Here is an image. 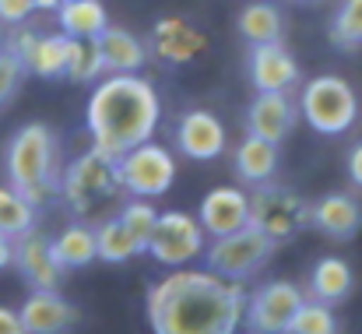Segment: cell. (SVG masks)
<instances>
[{"label": "cell", "mask_w": 362, "mask_h": 334, "mask_svg": "<svg viewBox=\"0 0 362 334\" xmlns=\"http://www.w3.org/2000/svg\"><path fill=\"white\" fill-rule=\"evenodd\" d=\"M246 296L215 271L173 267L148 292V324L155 334H236Z\"/></svg>", "instance_id": "obj_1"}, {"label": "cell", "mask_w": 362, "mask_h": 334, "mask_svg": "<svg viewBox=\"0 0 362 334\" xmlns=\"http://www.w3.org/2000/svg\"><path fill=\"white\" fill-rule=\"evenodd\" d=\"M162 120V103L151 81L137 74H113L95 85L85 123L92 134V151L106 162H117L130 148L151 141Z\"/></svg>", "instance_id": "obj_2"}, {"label": "cell", "mask_w": 362, "mask_h": 334, "mask_svg": "<svg viewBox=\"0 0 362 334\" xmlns=\"http://www.w3.org/2000/svg\"><path fill=\"white\" fill-rule=\"evenodd\" d=\"M7 180L11 187L32 205H46L53 194H60L57 176V137L46 123H25L11 144H7Z\"/></svg>", "instance_id": "obj_3"}, {"label": "cell", "mask_w": 362, "mask_h": 334, "mask_svg": "<svg viewBox=\"0 0 362 334\" xmlns=\"http://www.w3.org/2000/svg\"><path fill=\"white\" fill-rule=\"evenodd\" d=\"M303 120L317 130V134H327V137H338L345 134L356 116H359V99L352 92V85L338 74H317L306 81L303 88Z\"/></svg>", "instance_id": "obj_4"}, {"label": "cell", "mask_w": 362, "mask_h": 334, "mask_svg": "<svg viewBox=\"0 0 362 334\" xmlns=\"http://www.w3.org/2000/svg\"><path fill=\"white\" fill-rule=\"evenodd\" d=\"M274 257V243L257 229V225H243L229 236H218L211 246H204V260L208 271H215L226 282H246L257 271H264V264Z\"/></svg>", "instance_id": "obj_5"}, {"label": "cell", "mask_w": 362, "mask_h": 334, "mask_svg": "<svg viewBox=\"0 0 362 334\" xmlns=\"http://www.w3.org/2000/svg\"><path fill=\"white\" fill-rule=\"evenodd\" d=\"M117 190H120L117 162H106L95 151H85L81 159H74L67 166V173L60 176V194L81 219H88L95 208L110 205L117 197Z\"/></svg>", "instance_id": "obj_6"}, {"label": "cell", "mask_w": 362, "mask_h": 334, "mask_svg": "<svg viewBox=\"0 0 362 334\" xmlns=\"http://www.w3.org/2000/svg\"><path fill=\"white\" fill-rule=\"evenodd\" d=\"M306 222H310V205L303 197H296L292 190L260 183L250 194V225H257L274 246L292 239Z\"/></svg>", "instance_id": "obj_7"}, {"label": "cell", "mask_w": 362, "mask_h": 334, "mask_svg": "<svg viewBox=\"0 0 362 334\" xmlns=\"http://www.w3.org/2000/svg\"><path fill=\"white\" fill-rule=\"evenodd\" d=\"M117 180L134 197H162L176 180V162H173L169 148L144 141L117 159Z\"/></svg>", "instance_id": "obj_8"}, {"label": "cell", "mask_w": 362, "mask_h": 334, "mask_svg": "<svg viewBox=\"0 0 362 334\" xmlns=\"http://www.w3.org/2000/svg\"><path fill=\"white\" fill-rule=\"evenodd\" d=\"M144 253L165 267H187L194 257L204 253V229L187 212H162Z\"/></svg>", "instance_id": "obj_9"}, {"label": "cell", "mask_w": 362, "mask_h": 334, "mask_svg": "<svg viewBox=\"0 0 362 334\" xmlns=\"http://www.w3.org/2000/svg\"><path fill=\"white\" fill-rule=\"evenodd\" d=\"M303 306V292L292 282H267L260 285L243 310L246 331L250 334H288L292 317Z\"/></svg>", "instance_id": "obj_10"}, {"label": "cell", "mask_w": 362, "mask_h": 334, "mask_svg": "<svg viewBox=\"0 0 362 334\" xmlns=\"http://www.w3.org/2000/svg\"><path fill=\"white\" fill-rule=\"evenodd\" d=\"M25 334H71L78 328V306L67 303L57 289H32L18 310Z\"/></svg>", "instance_id": "obj_11"}, {"label": "cell", "mask_w": 362, "mask_h": 334, "mask_svg": "<svg viewBox=\"0 0 362 334\" xmlns=\"http://www.w3.org/2000/svg\"><path fill=\"white\" fill-rule=\"evenodd\" d=\"M11 264L21 271V278L32 285V289H60L64 282V267L57 264L53 257V246L42 232H25L14 239V257Z\"/></svg>", "instance_id": "obj_12"}, {"label": "cell", "mask_w": 362, "mask_h": 334, "mask_svg": "<svg viewBox=\"0 0 362 334\" xmlns=\"http://www.w3.org/2000/svg\"><path fill=\"white\" fill-rule=\"evenodd\" d=\"M246 71H250V81H253L257 92H288L299 81V64L281 46V39L253 46L250 60H246Z\"/></svg>", "instance_id": "obj_13"}, {"label": "cell", "mask_w": 362, "mask_h": 334, "mask_svg": "<svg viewBox=\"0 0 362 334\" xmlns=\"http://www.w3.org/2000/svg\"><path fill=\"white\" fill-rule=\"evenodd\" d=\"M176 144L187 159L194 162H211L226 151V127L215 113L208 110H190L180 116L176 123Z\"/></svg>", "instance_id": "obj_14"}, {"label": "cell", "mask_w": 362, "mask_h": 334, "mask_svg": "<svg viewBox=\"0 0 362 334\" xmlns=\"http://www.w3.org/2000/svg\"><path fill=\"white\" fill-rule=\"evenodd\" d=\"M151 46H155V57H158V60L180 67V64L197 60V57L208 50V39H204V32H201L197 25H190L187 18H176V14H173V18L155 21V28H151Z\"/></svg>", "instance_id": "obj_15"}, {"label": "cell", "mask_w": 362, "mask_h": 334, "mask_svg": "<svg viewBox=\"0 0 362 334\" xmlns=\"http://www.w3.org/2000/svg\"><path fill=\"white\" fill-rule=\"evenodd\" d=\"M296 103L288 99V92H257V99L246 110V130L253 137H264L271 144H281L292 127H296Z\"/></svg>", "instance_id": "obj_16"}, {"label": "cell", "mask_w": 362, "mask_h": 334, "mask_svg": "<svg viewBox=\"0 0 362 334\" xmlns=\"http://www.w3.org/2000/svg\"><path fill=\"white\" fill-rule=\"evenodd\" d=\"M197 222L208 236H229L250 222V197L243 194L240 187H215L204 194L201 201V212H197Z\"/></svg>", "instance_id": "obj_17"}, {"label": "cell", "mask_w": 362, "mask_h": 334, "mask_svg": "<svg viewBox=\"0 0 362 334\" xmlns=\"http://www.w3.org/2000/svg\"><path fill=\"white\" fill-rule=\"evenodd\" d=\"M310 222L331 239H352L362 225V208L349 194H327L310 208Z\"/></svg>", "instance_id": "obj_18"}, {"label": "cell", "mask_w": 362, "mask_h": 334, "mask_svg": "<svg viewBox=\"0 0 362 334\" xmlns=\"http://www.w3.org/2000/svg\"><path fill=\"white\" fill-rule=\"evenodd\" d=\"M95 42H99V53H103L106 71H113V74H137V71L144 67V60H148L144 42H141L137 35H130L127 28L106 25V28L95 35Z\"/></svg>", "instance_id": "obj_19"}, {"label": "cell", "mask_w": 362, "mask_h": 334, "mask_svg": "<svg viewBox=\"0 0 362 334\" xmlns=\"http://www.w3.org/2000/svg\"><path fill=\"white\" fill-rule=\"evenodd\" d=\"M233 166H236V176H240L243 183L260 187V183H267V180L274 176V169H278V144L246 134L240 141V148H236V155H233Z\"/></svg>", "instance_id": "obj_20"}, {"label": "cell", "mask_w": 362, "mask_h": 334, "mask_svg": "<svg viewBox=\"0 0 362 334\" xmlns=\"http://www.w3.org/2000/svg\"><path fill=\"white\" fill-rule=\"evenodd\" d=\"M352 285H356V275L352 267L341 260V257H324L317 260V267L310 271V292L317 303L324 306H338L352 296Z\"/></svg>", "instance_id": "obj_21"}, {"label": "cell", "mask_w": 362, "mask_h": 334, "mask_svg": "<svg viewBox=\"0 0 362 334\" xmlns=\"http://www.w3.org/2000/svg\"><path fill=\"white\" fill-rule=\"evenodd\" d=\"M53 246V257L64 271H78V267H88L92 260H99V246H95V225L74 222L67 225L60 236L49 239Z\"/></svg>", "instance_id": "obj_22"}, {"label": "cell", "mask_w": 362, "mask_h": 334, "mask_svg": "<svg viewBox=\"0 0 362 334\" xmlns=\"http://www.w3.org/2000/svg\"><path fill=\"white\" fill-rule=\"evenodd\" d=\"M21 67L35 78H64L67 74V35H32L21 53Z\"/></svg>", "instance_id": "obj_23"}, {"label": "cell", "mask_w": 362, "mask_h": 334, "mask_svg": "<svg viewBox=\"0 0 362 334\" xmlns=\"http://www.w3.org/2000/svg\"><path fill=\"white\" fill-rule=\"evenodd\" d=\"M57 21L67 39H95L110 25L103 0H64L57 7Z\"/></svg>", "instance_id": "obj_24"}, {"label": "cell", "mask_w": 362, "mask_h": 334, "mask_svg": "<svg viewBox=\"0 0 362 334\" xmlns=\"http://www.w3.org/2000/svg\"><path fill=\"white\" fill-rule=\"evenodd\" d=\"M240 25V35L250 46H260V42H278L281 39V11L267 0H253L246 4L236 18Z\"/></svg>", "instance_id": "obj_25"}, {"label": "cell", "mask_w": 362, "mask_h": 334, "mask_svg": "<svg viewBox=\"0 0 362 334\" xmlns=\"http://www.w3.org/2000/svg\"><path fill=\"white\" fill-rule=\"evenodd\" d=\"M95 246H99V260H106V264H123V260L141 253L134 236L127 232V225L117 215L95 225Z\"/></svg>", "instance_id": "obj_26"}, {"label": "cell", "mask_w": 362, "mask_h": 334, "mask_svg": "<svg viewBox=\"0 0 362 334\" xmlns=\"http://www.w3.org/2000/svg\"><path fill=\"white\" fill-rule=\"evenodd\" d=\"M106 71L99 42L95 39H67V74L71 81H99V74Z\"/></svg>", "instance_id": "obj_27"}, {"label": "cell", "mask_w": 362, "mask_h": 334, "mask_svg": "<svg viewBox=\"0 0 362 334\" xmlns=\"http://www.w3.org/2000/svg\"><path fill=\"white\" fill-rule=\"evenodd\" d=\"M32 229H35V208L14 187H0V232L18 239Z\"/></svg>", "instance_id": "obj_28"}, {"label": "cell", "mask_w": 362, "mask_h": 334, "mask_svg": "<svg viewBox=\"0 0 362 334\" xmlns=\"http://www.w3.org/2000/svg\"><path fill=\"white\" fill-rule=\"evenodd\" d=\"M331 42L338 50H359L362 46V0H341V7L331 21Z\"/></svg>", "instance_id": "obj_29"}, {"label": "cell", "mask_w": 362, "mask_h": 334, "mask_svg": "<svg viewBox=\"0 0 362 334\" xmlns=\"http://www.w3.org/2000/svg\"><path fill=\"white\" fill-rule=\"evenodd\" d=\"M288 334H338V321H334L331 306H324L317 299H303L299 313L288 324Z\"/></svg>", "instance_id": "obj_30"}, {"label": "cell", "mask_w": 362, "mask_h": 334, "mask_svg": "<svg viewBox=\"0 0 362 334\" xmlns=\"http://www.w3.org/2000/svg\"><path fill=\"white\" fill-rule=\"evenodd\" d=\"M117 219L127 225V232L134 236L137 250L144 253V246H148V239H151V229H155V222H158V212H155L148 201H127Z\"/></svg>", "instance_id": "obj_31"}, {"label": "cell", "mask_w": 362, "mask_h": 334, "mask_svg": "<svg viewBox=\"0 0 362 334\" xmlns=\"http://www.w3.org/2000/svg\"><path fill=\"white\" fill-rule=\"evenodd\" d=\"M21 74H25V67H21V60L18 57H11L7 50L0 53V106L18 92V85H21Z\"/></svg>", "instance_id": "obj_32"}, {"label": "cell", "mask_w": 362, "mask_h": 334, "mask_svg": "<svg viewBox=\"0 0 362 334\" xmlns=\"http://www.w3.org/2000/svg\"><path fill=\"white\" fill-rule=\"evenodd\" d=\"M35 11V0H0V21L4 25H25Z\"/></svg>", "instance_id": "obj_33"}, {"label": "cell", "mask_w": 362, "mask_h": 334, "mask_svg": "<svg viewBox=\"0 0 362 334\" xmlns=\"http://www.w3.org/2000/svg\"><path fill=\"white\" fill-rule=\"evenodd\" d=\"M0 334H25L18 310H11V306H0Z\"/></svg>", "instance_id": "obj_34"}, {"label": "cell", "mask_w": 362, "mask_h": 334, "mask_svg": "<svg viewBox=\"0 0 362 334\" xmlns=\"http://www.w3.org/2000/svg\"><path fill=\"white\" fill-rule=\"evenodd\" d=\"M349 176H352L356 187H362V141L349 151Z\"/></svg>", "instance_id": "obj_35"}, {"label": "cell", "mask_w": 362, "mask_h": 334, "mask_svg": "<svg viewBox=\"0 0 362 334\" xmlns=\"http://www.w3.org/2000/svg\"><path fill=\"white\" fill-rule=\"evenodd\" d=\"M11 257H14V239L0 232V271H4V267L11 264Z\"/></svg>", "instance_id": "obj_36"}, {"label": "cell", "mask_w": 362, "mask_h": 334, "mask_svg": "<svg viewBox=\"0 0 362 334\" xmlns=\"http://www.w3.org/2000/svg\"><path fill=\"white\" fill-rule=\"evenodd\" d=\"M64 0H35V7H42V11H57Z\"/></svg>", "instance_id": "obj_37"}, {"label": "cell", "mask_w": 362, "mask_h": 334, "mask_svg": "<svg viewBox=\"0 0 362 334\" xmlns=\"http://www.w3.org/2000/svg\"><path fill=\"white\" fill-rule=\"evenodd\" d=\"M0 53H4V32H0Z\"/></svg>", "instance_id": "obj_38"}]
</instances>
